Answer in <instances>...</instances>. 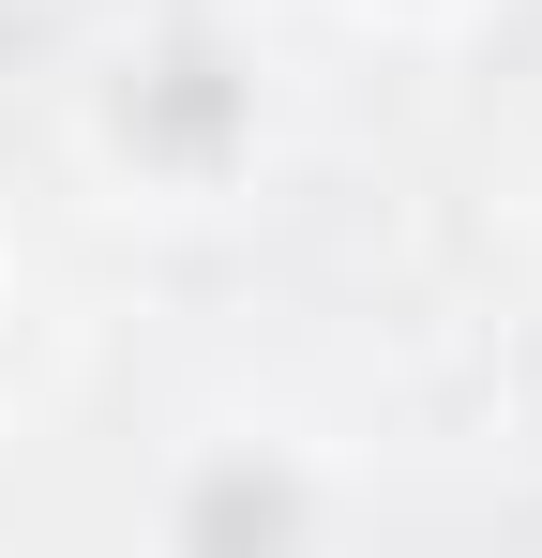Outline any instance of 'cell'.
I'll list each match as a JSON object with an SVG mask.
<instances>
[{"mask_svg": "<svg viewBox=\"0 0 542 558\" xmlns=\"http://www.w3.org/2000/svg\"><path fill=\"white\" fill-rule=\"evenodd\" d=\"M61 151H76V182L106 196V211H136V227H211V211H242V196L271 182V151H286V76H271V46L226 15V0H151V15H121V31L76 61Z\"/></svg>", "mask_w": 542, "mask_h": 558, "instance_id": "1", "label": "cell"}, {"mask_svg": "<svg viewBox=\"0 0 542 558\" xmlns=\"http://www.w3.org/2000/svg\"><path fill=\"white\" fill-rule=\"evenodd\" d=\"M347 529H361L347 453L301 423H257V408L167 438L136 483V544H167V558H301V544H347Z\"/></svg>", "mask_w": 542, "mask_h": 558, "instance_id": "2", "label": "cell"}, {"mask_svg": "<svg viewBox=\"0 0 542 558\" xmlns=\"http://www.w3.org/2000/svg\"><path fill=\"white\" fill-rule=\"evenodd\" d=\"M30 392H46V317H30V272L0 257V438L30 423Z\"/></svg>", "mask_w": 542, "mask_h": 558, "instance_id": "3", "label": "cell"}, {"mask_svg": "<svg viewBox=\"0 0 542 558\" xmlns=\"http://www.w3.org/2000/svg\"><path fill=\"white\" fill-rule=\"evenodd\" d=\"M332 31H377V46H438V31H467L482 0H317Z\"/></svg>", "mask_w": 542, "mask_h": 558, "instance_id": "4", "label": "cell"}, {"mask_svg": "<svg viewBox=\"0 0 542 558\" xmlns=\"http://www.w3.org/2000/svg\"><path fill=\"white\" fill-rule=\"evenodd\" d=\"M528 211H542V167H528Z\"/></svg>", "mask_w": 542, "mask_h": 558, "instance_id": "5", "label": "cell"}]
</instances>
